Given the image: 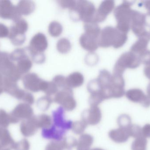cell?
Here are the masks:
<instances>
[{
    "mask_svg": "<svg viewBox=\"0 0 150 150\" xmlns=\"http://www.w3.org/2000/svg\"><path fill=\"white\" fill-rule=\"evenodd\" d=\"M127 33L121 32L116 27L107 26L101 31L99 38V47L104 48L112 46L115 48L122 47L127 40Z\"/></svg>",
    "mask_w": 150,
    "mask_h": 150,
    "instance_id": "6da1fadb",
    "label": "cell"
},
{
    "mask_svg": "<svg viewBox=\"0 0 150 150\" xmlns=\"http://www.w3.org/2000/svg\"><path fill=\"white\" fill-rule=\"evenodd\" d=\"M48 41L46 36L42 33L39 32L33 36L26 48L33 61L37 64H42L45 61L44 52L48 47Z\"/></svg>",
    "mask_w": 150,
    "mask_h": 150,
    "instance_id": "7a4b0ae2",
    "label": "cell"
},
{
    "mask_svg": "<svg viewBox=\"0 0 150 150\" xmlns=\"http://www.w3.org/2000/svg\"><path fill=\"white\" fill-rule=\"evenodd\" d=\"M96 12L97 9L91 2L78 1L74 9L70 11V15L74 21L81 20L84 23H94Z\"/></svg>",
    "mask_w": 150,
    "mask_h": 150,
    "instance_id": "3957f363",
    "label": "cell"
},
{
    "mask_svg": "<svg viewBox=\"0 0 150 150\" xmlns=\"http://www.w3.org/2000/svg\"><path fill=\"white\" fill-rule=\"evenodd\" d=\"M132 3L124 1L121 4L117 6L114 11L115 17L117 21L116 28L121 32L127 33L130 29Z\"/></svg>",
    "mask_w": 150,
    "mask_h": 150,
    "instance_id": "277c9868",
    "label": "cell"
},
{
    "mask_svg": "<svg viewBox=\"0 0 150 150\" xmlns=\"http://www.w3.org/2000/svg\"><path fill=\"white\" fill-rule=\"evenodd\" d=\"M141 63L137 55L129 52L122 54L118 59L115 65L113 74L123 75L127 69H135L138 68Z\"/></svg>",
    "mask_w": 150,
    "mask_h": 150,
    "instance_id": "5b68a950",
    "label": "cell"
},
{
    "mask_svg": "<svg viewBox=\"0 0 150 150\" xmlns=\"http://www.w3.org/2000/svg\"><path fill=\"white\" fill-rule=\"evenodd\" d=\"M0 73L4 77L15 81L21 77L16 65L11 60L10 54L6 52H0Z\"/></svg>",
    "mask_w": 150,
    "mask_h": 150,
    "instance_id": "8992f818",
    "label": "cell"
},
{
    "mask_svg": "<svg viewBox=\"0 0 150 150\" xmlns=\"http://www.w3.org/2000/svg\"><path fill=\"white\" fill-rule=\"evenodd\" d=\"M28 29L27 21L22 18L14 21L9 30L8 38L13 45L20 46L23 45L25 40V33Z\"/></svg>",
    "mask_w": 150,
    "mask_h": 150,
    "instance_id": "52a82bcc",
    "label": "cell"
},
{
    "mask_svg": "<svg viewBox=\"0 0 150 150\" xmlns=\"http://www.w3.org/2000/svg\"><path fill=\"white\" fill-rule=\"evenodd\" d=\"M53 100L68 112L73 111L76 107V102L74 97L73 90L68 87L59 91L54 95Z\"/></svg>",
    "mask_w": 150,
    "mask_h": 150,
    "instance_id": "ba28073f",
    "label": "cell"
},
{
    "mask_svg": "<svg viewBox=\"0 0 150 150\" xmlns=\"http://www.w3.org/2000/svg\"><path fill=\"white\" fill-rule=\"evenodd\" d=\"M125 80L123 75L113 74L107 90L108 100L112 98H120L125 94Z\"/></svg>",
    "mask_w": 150,
    "mask_h": 150,
    "instance_id": "9c48e42d",
    "label": "cell"
},
{
    "mask_svg": "<svg viewBox=\"0 0 150 150\" xmlns=\"http://www.w3.org/2000/svg\"><path fill=\"white\" fill-rule=\"evenodd\" d=\"M147 25L146 16L144 14L136 10H132L130 28L134 33L138 37L147 31L145 29Z\"/></svg>",
    "mask_w": 150,
    "mask_h": 150,
    "instance_id": "30bf717a",
    "label": "cell"
},
{
    "mask_svg": "<svg viewBox=\"0 0 150 150\" xmlns=\"http://www.w3.org/2000/svg\"><path fill=\"white\" fill-rule=\"evenodd\" d=\"M0 17L5 19H11L13 21L18 20L22 16L18 11L16 6L7 0L0 1Z\"/></svg>",
    "mask_w": 150,
    "mask_h": 150,
    "instance_id": "8fae6325",
    "label": "cell"
},
{
    "mask_svg": "<svg viewBox=\"0 0 150 150\" xmlns=\"http://www.w3.org/2000/svg\"><path fill=\"white\" fill-rule=\"evenodd\" d=\"M52 125L58 129L67 131L72 128L73 122L65 118V110L62 107L52 112Z\"/></svg>",
    "mask_w": 150,
    "mask_h": 150,
    "instance_id": "7c38bea8",
    "label": "cell"
},
{
    "mask_svg": "<svg viewBox=\"0 0 150 150\" xmlns=\"http://www.w3.org/2000/svg\"><path fill=\"white\" fill-rule=\"evenodd\" d=\"M22 81L25 89L36 92L41 91L44 80L40 78L36 73H29L23 77Z\"/></svg>",
    "mask_w": 150,
    "mask_h": 150,
    "instance_id": "4fadbf2b",
    "label": "cell"
},
{
    "mask_svg": "<svg viewBox=\"0 0 150 150\" xmlns=\"http://www.w3.org/2000/svg\"><path fill=\"white\" fill-rule=\"evenodd\" d=\"M102 114L100 108L97 106H92L83 112L81 120L87 125L95 126L100 122Z\"/></svg>",
    "mask_w": 150,
    "mask_h": 150,
    "instance_id": "5bb4252c",
    "label": "cell"
},
{
    "mask_svg": "<svg viewBox=\"0 0 150 150\" xmlns=\"http://www.w3.org/2000/svg\"><path fill=\"white\" fill-rule=\"evenodd\" d=\"M125 94L127 98L131 102L139 103L145 108H148L150 106V96L145 95L140 89H131L128 90Z\"/></svg>",
    "mask_w": 150,
    "mask_h": 150,
    "instance_id": "9a60e30c",
    "label": "cell"
},
{
    "mask_svg": "<svg viewBox=\"0 0 150 150\" xmlns=\"http://www.w3.org/2000/svg\"><path fill=\"white\" fill-rule=\"evenodd\" d=\"M78 141L72 136L65 137L59 141H52L49 143L45 150H72L73 148L77 146Z\"/></svg>",
    "mask_w": 150,
    "mask_h": 150,
    "instance_id": "2e32d148",
    "label": "cell"
},
{
    "mask_svg": "<svg viewBox=\"0 0 150 150\" xmlns=\"http://www.w3.org/2000/svg\"><path fill=\"white\" fill-rule=\"evenodd\" d=\"M99 38L97 35L84 32L79 38V43L84 49L93 53L98 48Z\"/></svg>",
    "mask_w": 150,
    "mask_h": 150,
    "instance_id": "e0dca14e",
    "label": "cell"
},
{
    "mask_svg": "<svg viewBox=\"0 0 150 150\" xmlns=\"http://www.w3.org/2000/svg\"><path fill=\"white\" fill-rule=\"evenodd\" d=\"M114 8V1L111 0L103 1L97 9L94 23L98 24L105 21L107 16L113 10Z\"/></svg>",
    "mask_w": 150,
    "mask_h": 150,
    "instance_id": "ac0fdd59",
    "label": "cell"
},
{
    "mask_svg": "<svg viewBox=\"0 0 150 150\" xmlns=\"http://www.w3.org/2000/svg\"><path fill=\"white\" fill-rule=\"evenodd\" d=\"M129 128L119 127L117 129H112L109 131V138L116 143H124L127 141L129 138Z\"/></svg>",
    "mask_w": 150,
    "mask_h": 150,
    "instance_id": "d6986e66",
    "label": "cell"
},
{
    "mask_svg": "<svg viewBox=\"0 0 150 150\" xmlns=\"http://www.w3.org/2000/svg\"><path fill=\"white\" fill-rule=\"evenodd\" d=\"M38 129L36 116H33L32 118L23 122L21 124V132L24 136L27 137L35 134Z\"/></svg>",
    "mask_w": 150,
    "mask_h": 150,
    "instance_id": "ffe728a7",
    "label": "cell"
},
{
    "mask_svg": "<svg viewBox=\"0 0 150 150\" xmlns=\"http://www.w3.org/2000/svg\"><path fill=\"white\" fill-rule=\"evenodd\" d=\"M67 133L66 131L58 129L52 124L49 128L42 129V136L45 139L59 141L65 138Z\"/></svg>",
    "mask_w": 150,
    "mask_h": 150,
    "instance_id": "44dd1931",
    "label": "cell"
},
{
    "mask_svg": "<svg viewBox=\"0 0 150 150\" xmlns=\"http://www.w3.org/2000/svg\"><path fill=\"white\" fill-rule=\"evenodd\" d=\"M138 38V40L131 47V52L139 55L147 50L150 41V33L147 31Z\"/></svg>",
    "mask_w": 150,
    "mask_h": 150,
    "instance_id": "7402d4cb",
    "label": "cell"
},
{
    "mask_svg": "<svg viewBox=\"0 0 150 150\" xmlns=\"http://www.w3.org/2000/svg\"><path fill=\"white\" fill-rule=\"evenodd\" d=\"M66 81L68 87L72 89L82 86L84 82V77L80 72H74L66 77Z\"/></svg>",
    "mask_w": 150,
    "mask_h": 150,
    "instance_id": "603a6c76",
    "label": "cell"
},
{
    "mask_svg": "<svg viewBox=\"0 0 150 150\" xmlns=\"http://www.w3.org/2000/svg\"><path fill=\"white\" fill-rule=\"evenodd\" d=\"M16 7L21 16H28L34 11L36 5L33 1H21L18 3Z\"/></svg>",
    "mask_w": 150,
    "mask_h": 150,
    "instance_id": "cb8c5ba5",
    "label": "cell"
},
{
    "mask_svg": "<svg viewBox=\"0 0 150 150\" xmlns=\"http://www.w3.org/2000/svg\"><path fill=\"white\" fill-rule=\"evenodd\" d=\"M93 142V138L89 134L81 135L77 144V150H91Z\"/></svg>",
    "mask_w": 150,
    "mask_h": 150,
    "instance_id": "d4e9b609",
    "label": "cell"
},
{
    "mask_svg": "<svg viewBox=\"0 0 150 150\" xmlns=\"http://www.w3.org/2000/svg\"><path fill=\"white\" fill-rule=\"evenodd\" d=\"M16 67L18 70L21 75L26 74L30 70L33 66L32 61L27 55L17 61Z\"/></svg>",
    "mask_w": 150,
    "mask_h": 150,
    "instance_id": "484cf974",
    "label": "cell"
},
{
    "mask_svg": "<svg viewBox=\"0 0 150 150\" xmlns=\"http://www.w3.org/2000/svg\"><path fill=\"white\" fill-rule=\"evenodd\" d=\"M16 110L19 111V119H28L33 116V110L30 105L26 104H20L16 108Z\"/></svg>",
    "mask_w": 150,
    "mask_h": 150,
    "instance_id": "4316f807",
    "label": "cell"
},
{
    "mask_svg": "<svg viewBox=\"0 0 150 150\" xmlns=\"http://www.w3.org/2000/svg\"><path fill=\"white\" fill-rule=\"evenodd\" d=\"M36 119L39 128H49L52 124V119L51 116L45 114L36 116Z\"/></svg>",
    "mask_w": 150,
    "mask_h": 150,
    "instance_id": "83f0119b",
    "label": "cell"
},
{
    "mask_svg": "<svg viewBox=\"0 0 150 150\" xmlns=\"http://www.w3.org/2000/svg\"><path fill=\"white\" fill-rule=\"evenodd\" d=\"M48 33L52 37L54 38L59 37L63 31V27L58 21H53L49 24L48 27Z\"/></svg>",
    "mask_w": 150,
    "mask_h": 150,
    "instance_id": "f1b7e54d",
    "label": "cell"
},
{
    "mask_svg": "<svg viewBox=\"0 0 150 150\" xmlns=\"http://www.w3.org/2000/svg\"><path fill=\"white\" fill-rule=\"evenodd\" d=\"M56 48L59 53L67 54L71 50L72 45L68 39L63 38L58 41L56 44Z\"/></svg>",
    "mask_w": 150,
    "mask_h": 150,
    "instance_id": "f546056e",
    "label": "cell"
},
{
    "mask_svg": "<svg viewBox=\"0 0 150 150\" xmlns=\"http://www.w3.org/2000/svg\"><path fill=\"white\" fill-rule=\"evenodd\" d=\"M53 101L52 97L46 95L38 100L37 106L41 111H46L49 109Z\"/></svg>",
    "mask_w": 150,
    "mask_h": 150,
    "instance_id": "4dcf8cb0",
    "label": "cell"
},
{
    "mask_svg": "<svg viewBox=\"0 0 150 150\" xmlns=\"http://www.w3.org/2000/svg\"><path fill=\"white\" fill-rule=\"evenodd\" d=\"M148 141L143 136L135 138L131 145L132 150H147Z\"/></svg>",
    "mask_w": 150,
    "mask_h": 150,
    "instance_id": "1f68e13d",
    "label": "cell"
},
{
    "mask_svg": "<svg viewBox=\"0 0 150 150\" xmlns=\"http://www.w3.org/2000/svg\"><path fill=\"white\" fill-rule=\"evenodd\" d=\"M88 125L83 120L77 121L73 122L72 125V131L76 135H82L84 132Z\"/></svg>",
    "mask_w": 150,
    "mask_h": 150,
    "instance_id": "d6a6232c",
    "label": "cell"
},
{
    "mask_svg": "<svg viewBox=\"0 0 150 150\" xmlns=\"http://www.w3.org/2000/svg\"><path fill=\"white\" fill-rule=\"evenodd\" d=\"M117 123L119 127L129 128L132 125L131 117L127 114H122L117 119Z\"/></svg>",
    "mask_w": 150,
    "mask_h": 150,
    "instance_id": "836d02e7",
    "label": "cell"
},
{
    "mask_svg": "<svg viewBox=\"0 0 150 150\" xmlns=\"http://www.w3.org/2000/svg\"><path fill=\"white\" fill-rule=\"evenodd\" d=\"M129 132L130 137L137 138L142 136V128L136 124H132L129 128Z\"/></svg>",
    "mask_w": 150,
    "mask_h": 150,
    "instance_id": "e575fe53",
    "label": "cell"
},
{
    "mask_svg": "<svg viewBox=\"0 0 150 150\" xmlns=\"http://www.w3.org/2000/svg\"><path fill=\"white\" fill-rule=\"evenodd\" d=\"M52 81L57 85L59 89L60 88L62 89L68 87L67 84L66 77L64 76L57 75L54 77Z\"/></svg>",
    "mask_w": 150,
    "mask_h": 150,
    "instance_id": "d590c367",
    "label": "cell"
},
{
    "mask_svg": "<svg viewBox=\"0 0 150 150\" xmlns=\"http://www.w3.org/2000/svg\"><path fill=\"white\" fill-rule=\"evenodd\" d=\"M59 91V88L57 85L52 82H48L47 87L44 92L47 96H51L55 95Z\"/></svg>",
    "mask_w": 150,
    "mask_h": 150,
    "instance_id": "8d00e7d4",
    "label": "cell"
},
{
    "mask_svg": "<svg viewBox=\"0 0 150 150\" xmlns=\"http://www.w3.org/2000/svg\"><path fill=\"white\" fill-rule=\"evenodd\" d=\"M141 63L147 66H150V50H146L143 53L138 55Z\"/></svg>",
    "mask_w": 150,
    "mask_h": 150,
    "instance_id": "74e56055",
    "label": "cell"
},
{
    "mask_svg": "<svg viewBox=\"0 0 150 150\" xmlns=\"http://www.w3.org/2000/svg\"><path fill=\"white\" fill-rule=\"evenodd\" d=\"M58 3L62 9H69L70 11H71L74 9L76 1H58Z\"/></svg>",
    "mask_w": 150,
    "mask_h": 150,
    "instance_id": "f35d334b",
    "label": "cell"
},
{
    "mask_svg": "<svg viewBox=\"0 0 150 150\" xmlns=\"http://www.w3.org/2000/svg\"><path fill=\"white\" fill-rule=\"evenodd\" d=\"M9 30L7 26L4 24L0 23V38L8 37Z\"/></svg>",
    "mask_w": 150,
    "mask_h": 150,
    "instance_id": "ab89813d",
    "label": "cell"
},
{
    "mask_svg": "<svg viewBox=\"0 0 150 150\" xmlns=\"http://www.w3.org/2000/svg\"><path fill=\"white\" fill-rule=\"evenodd\" d=\"M91 53L88 54V56H87V58L86 59V62L87 63H89V65L91 64L93 65V64H95L97 63L98 61V59H97V55L95 54H93V53Z\"/></svg>",
    "mask_w": 150,
    "mask_h": 150,
    "instance_id": "60d3db41",
    "label": "cell"
},
{
    "mask_svg": "<svg viewBox=\"0 0 150 150\" xmlns=\"http://www.w3.org/2000/svg\"><path fill=\"white\" fill-rule=\"evenodd\" d=\"M23 100L28 105H33L34 102V98L31 93L26 92Z\"/></svg>",
    "mask_w": 150,
    "mask_h": 150,
    "instance_id": "b9f144b4",
    "label": "cell"
},
{
    "mask_svg": "<svg viewBox=\"0 0 150 150\" xmlns=\"http://www.w3.org/2000/svg\"><path fill=\"white\" fill-rule=\"evenodd\" d=\"M142 136L145 138H150V124L144 125L142 128Z\"/></svg>",
    "mask_w": 150,
    "mask_h": 150,
    "instance_id": "7bdbcfd3",
    "label": "cell"
},
{
    "mask_svg": "<svg viewBox=\"0 0 150 150\" xmlns=\"http://www.w3.org/2000/svg\"><path fill=\"white\" fill-rule=\"evenodd\" d=\"M30 144L27 140H22L19 143V150H29Z\"/></svg>",
    "mask_w": 150,
    "mask_h": 150,
    "instance_id": "ee69618b",
    "label": "cell"
},
{
    "mask_svg": "<svg viewBox=\"0 0 150 150\" xmlns=\"http://www.w3.org/2000/svg\"><path fill=\"white\" fill-rule=\"evenodd\" d=\"M144 74L147 78L150 80V66H147L144 68Z\"/></svg>",
    "mask_w": 150,
    "mask_h": 150,
    "instance_id": "f6af8a7d",
    "label": "cell"
},
{
    "mask_svg": "<svg viewBox=\"0 0 150 150\" xmlns=\"http://www.w3.org/2000/svg\"><path fill=\"white\" fill-rule=\"evenodd\" d=\"M4 77L0 73V94L3 92Z\"/></svg>",
    "mask_w": 150,
    "mask_h": 150,
    "instance_id": "bcb514c9",
    "label": "cell"
},
{
    "mask_svg": "<svg viewBox=\"0 0 150 150\" xmlns=\"http://www.w3.org/2000/svg\"><path fill=\"white\" fill-rule=\"evenodd\" d=\"M144 6L146 9L148 10V14L150 16V1H144Z\"/></svg>",
    "mask_w": 150,
    "mask_h": 150,
    "instance_id": "7dc6e473",
    "label": "cell"
},
{
    "mask_svg": "<svg viewBox=\"0 0 150 150\" xmlns=\"http://www.w3.org/2000/svg\"><path fill=\"white\" fill-rule=\"evenodd\" d=\"M147 95H149L150 97V83L149 84V85L147 87Z\"/></svg>",
    "mask_w": 150,
    "mask_h": 150,
    "instance_id": "c3c4849f",
    "label": "cell"
},
{
    "mask_svg": "<svg viewBox=\"0 0 150 150\" xmlns=\"http://www.w3.org/2000/svg\"><path fill=\"white\" fill-rule=\"evenodd\" d=\"M91 150H104L103 149H100V148H94V149H92Z\"/></svg>",
    "mask_w": 150,
    "mask_h": 150,
    "instance_id": "681fc988",
    "label": "cell"
},
{
    "mask_svg": "<svg viewBox=\"0 0 150 150\" xmlns=\"http://www.w3.org/2000/svg\"></svg>",
    "mask_w": 150,
    "mask_h": 150,
    "instance_id": "f907efd6",
    "label": "cell"
}]
</instances>
